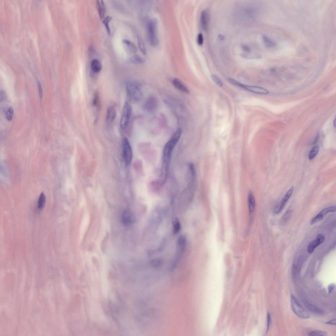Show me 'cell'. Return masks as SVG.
Listing matches in <instances>:
<instances>
[{"label": "cell", "mask_w": 336, "mask_h": 336, "mask_svg": "<svg viewBox=\"0 0 336 336\" xmlns=\"http://www.w3.org/2000/svg\"><path fill=\"white\" fill-rule=\"evenodd\" d=\"M182 129L179 128L174 133L164 147L163 153L162 165L161 174V181L165 182L168 175L172 153L180 138Z\"/></svg>", "instance_id": "cell-1"}, {"label": "cell", "mask_w": 336, "mask_h": 336, "mask_svg": "<svg viewBox=\"0 0 336 336\" xmlns=\"http://www.w3.org/2000/svg\"><path fill=\"white\" fill-rule=\"evenodd\" d=\"M127 96L129 100L132 103H136L141 99L142 93L138 85L132 82L128 83L126 86Z\"/></svg>", "instance_id": "cell-2"}, {"label": "cell", "mask_w": 336, "mask_h": 336, "mask_svg": "<svg viewBox=\"0 0 336 336\" xmlns=\"http://www.w3.org/2000/svg\"><path fill=\"white\" fill-rule=\"evenodd\" d=\"M157 20L155 19H151L147 25V33L149 41L151 45L155 46L158 42L157 34Z\"/></svg>", "instance_id": "cell-3"}, {"label": "cell", "mask_w": 336, "mask_h": 336, "mask_svg": "<svg viewBox=\"0 0 336 336\" xmlns=\"http://www.w3.org/2000/svg\"><path fill=\"white\" fill-rule=\"evenodd\" d=\"M291 306L292 311L297 316L302 319H307L310 317L308 313L300 303L296 297L291 294Z\"/></svg>", "instance_id": "cell-4"}, {"label": "cell", "mask_w": 336, "mask_h": 336, "mask_svg": "<svg viewBox=\"0 0 336 336\" xmlns=\"http://www.w3.org/2000/svg\"><path fill=\"white\" fill-rule=\"evenodd\" d=\"M132 113V107L129 102H126L123 107L120 125L122 129H125L129 124Z\"/></svg>", "instance_id": "cell-5"}, {"label": "cell", "mask_w": 336, "mask_h": 336, "mask_svg": "<svg viewBox=\"0 0 336 336\" xmlns=\"http://www.w3.org/2000/svg\"><path fill=\"white\" fill-rule=\"evenodd\" d=\"M123 157L125 165H129L132 161V152L129 141L125 138L122 141Z\"/></svg>", "instance_id": "cell-6"}, {"label": "cell", "mask_w": 336, "mask_h": 336, "mask_svg": "<svg viewBox=\"0 0 336 336\" xmlns=\"http://www.w3.org/2000/svg\"><path fill=\"white\" fill-rule=\"evenodd\" d=\"M235 85L253 93L261 94H267L269 93L267 90L262 87L246 85L237 81H236Z\"/></svg>", "instance_id": "cell-7"}, {"label": "cell", "mask_w": 336, "mask_h": 336, "mask_svg": "<svg viewBox=\"0 0 336 336\" xmlns=\"http://www.w3.org/2000/svg\"><path fill=\"white\" fill-rule=\"evenodd\" d=\"M294 189V187L292 186L287 192L283 197L282 201L274 207L273 210L274 214H278L280 213L282 211L287 202L290 198L292 193H293Z\"/></svg>", "instance_id": "cell-8"}, {"label": "cell", "mask_w": 336, "mask_h": 336, "mask_svg": "<svg viewBox=\"0 0 336 336\" xmlns=\"http://www.w3.org/2000/svg\"><path fill=\"white\" fill-rule=\"evenodd\" d=\"M186 237L185 235H182L178 238L177 243V255L175 261V265L177 263L179 258L182 255L185 250L186 244Z\"/></svg>", "instance_id": "cell-9"}, {"label": "cell", "mask_w": 336, "mask_h": 336, "mask_svg": "<svg viewBox=\"0 0 336 336\" xmlns=\"http://www.w3.org/2000/svg\"><path fill=\"white\" fill-rule=\"evenodd\" d=\"M157 99L154 96H150L146 100L144 105L145 109L149 112L154 111L158 106Z\"/></svg>", "instance_id": "cell-10"}, {"label": "cell", "mask_w": 336, "mask_h": 336, "mask_svg": "<svg viewBox=\"0 0 336 336\" xmlns=\"http://www.w3.org/2000/svg\"><path fill=\"white\" fill-rule=\"evenodd\" d=\"M325 239V236L322 234H318L316 239L312 241L309 243L307 247V252L309 254L313 253L314 250L318 246L323 242Z\"/></svg>", "instance_id": "cell-11"}, {"label": "cell", "mask_w": 336, "mask_h": 336, "mask_svg": "<svg viewBox=\"0 0 336 336\" xmlns=\"http://www.w3.org/2000/svg\"><path fill=\"white\" fill-rule=\"evenodd\" d=\"M121 220L123 225L126 227L129 226L134 222L135 217L131 212L127 211L123 212Z\"/></svg>", "instance_id": "cell-12"}, {"label": "cell", "mask_w": 336, "mask_h": 336, "mask_svg": "<svg viewBox=\"0 0 336 336\" xmlns=\"http://www.w3.org/2000/svg\"><path fill=\"white\" fill-rule=\"evenodd\" d=\"M248 204L250 214H253L255 211L256 208V202L254 196L252 192H250L248 195Z\"/></svg>", "instance_id": "cell-13"}, {"label": "cell", "mask_w": 336, "mask_h": 336, "mask_svg": "<svg viewBox=\"0 0 336 336\" xmlns=\"http://www.w3.org/2000/svg\"><path fill=\"white\" fill-rule=\"evenodd\" d=\"M173 85L179 90L186 93H189V90L185 85L179 79H174L172 81Z\"/></svg>", "instance_id": "cell-14"}, {"label": "cell", "mask_w": 336, "mask_h": 336, "mask_svg": "<svg viewBox=\"0 0 336 336\" xmlns=\"http://www.w3.org/2000/svg\"><path fill=\"white\" fill-rule=\"evenodd\" d=\"M116 111L115 108L113 106H110L108 108L106 120L107 122L110 123L114 121L116 117Z\"/></svg>", "instance_id": "cell-15"}, {"label": "cell", "mask_w": 336, "mask_h": 336, "mask_svg": "<svg viewBox=\"0 0 336 336\" xmlns=\"http://www.w3.org/2000/svg\"><path fill=\"white\" fill-rule=\"evenodd\" d=\"M96 5L100 18L101 19H103L106 13V5L104 1L102 0L97 1Z\"/></svg>", "instance_id": "cell-16"}, {"label": "cell", "mask_w": 336, "mask_h": 336, "mask_svg": "<svg viewBox=\"0 0 336 336\" xmlns=\"http://www.w3.org/2000/svg\"><path fill=\"white\" fill-rule=\"evenodd\" d=\"M201 22L202 29L205 30H207L208 27L209 17L207 13L205 10L201 13Z\"/></svg>", "instance_id": "cell-17"}, {"label": "cell", "mask_w": 336, "mask_h": 336, "mask_svg": "<svg viewBox=\"0 0 336 336\" xmlns=\"http://www.w3.org/2000/svg\"><path fill=\"white\" fill-rule=\"evenodd\" d=\"M304 304L305 306L309 311L317 314L321 315L324 313V312L316 306L309 303L307 301H304Z\"/></svg>", "instance_id": "cell-18"}, {"label": "cell", "mask_w": 336, "mask_h": 336, "mask_svg": "<svg viewBox=\"0 0 336 336\" xmlns=\"http://www.w3.org/2000/svg\"><path fill=\"white\" fill-rule=\"evenodd\" d=\"M91 68L94 73H97L101 70L102 65L99 60L95 59L91 61Z\"/></svg>", "instance_id": "cell-19"}, {"label": "cell", "mask_w": 336, "mask_h": 336, "mask_svg": "<svg viewBox=\"0 0 336 336\" xmlns=\"http://www.w3.org/2000/svg\"><path fill=\"white\" fill-rule=\"evenodd\" d=\"M180 221L177 218H174L173 222V233L174 235L178 234L181 230Z\"/></svg>", "instance_id": "cell-20"}, {"label": "cell", "mask_w": 336, "mask_h": 336, "mask_svg": "<svg viewBox=\"0 0 336 336\" xmlns=\"http://www.w3.org/2000/svg\"><path fill=\"white\" fill-rule=\"evenodd\" d=\"M123 42L126 45L131 53H134L137 52V48L135 45L130 40L125 39L123 41Z\"/></svg>", "instance_id": "cell-21"}, {"label": "cell", "mask_w": 336, "mask_h": 336, "mask_svg": "<svg viewBox=\"0 0 336 336\" xmlns=\"http://www.w3.org/2000/svg\"><path fill=\"white\" fill-rule=\"evenodd\" d=\"M319 150V145H315L313 147L311 151H310L309 154V158L310 160L313 159L317 155Z\"/></svg>", "instance_id": "cell-22"}, {"label": "cell", "mask_w": 336, "mask_h": 336, "mask_svg": "<svg viewBox=\"0 0 336 336\" xmlns=\"http://www.w3.org/2000/svg\"><path fill=\"white\" fill-rule=\"evenodd\" d=\"M130 60L131 63L137 64H142L145 62V60L139 55H134L131 57Z\"/></svg>", "instance_id": "cell-23"}, {"label": "cell", "mask_w": 336, "mask_h": 336, "mask_svg": "<svg viewBox=\"0 0 336 336\" xmlns=\"http://www.w3.org/2000/svg\"><path fill=\"white\" fill-rule=\"evenodd\" d=\"M46 202V197L44 193L42 192L39 197L38 201V208L42 210L45 207Z\"/></svg>", "instance_id": "cell-24"}, {"label": "cell", "mask_w": 336, "mask_h": 336, "mask_svg": "<svg viewBox=\"0 0 336 336\" xmlns=\"http://www.w3.org/2000/svg\"><path fill=\"white\" fill-rule=\"evenodd\" d=\"M112 17L111 16H107L104 18L103 21H102V23L104 24L107 33L109 35L111 34V30H110L109 25V24L112 20Z\"/></svg>", "instance_id": "cell-25"}, {"label": "cell", "mask_w": 336, "mask_h": 336, "mask_svg": "<svg viewBox=\"0 0 336 336\" xmlns=\"http://www.w3.org/2000/svg\"><path fill=\"white\" fill-rule=\"evenodd\" d=\"M336 209L335 206H330L322 209L319 214L324 217L329 213L335 212Z\"/></svg>", "instance_id": "cell-26"}, {"label": "cell", "mask_w": 336, "mask_h": 336, "mask_svg": "<svg viewBox=\"0 0 336 336\" xmlns=\"http://www.w3.org/2000/svg\"><path fill=\"white\" fill-rule=\"evenodd\" d=\"M138 43V47L143 54L145 55L146 54V49L144 42L142 38L138 36L137 37Z\"/></svg>", "instance_id": "cell-27"}, {"label": "cell", "mask_w": 336, "mask_h": 336, "mask_svg": "<svg viewBox=\"0 0 336 336\" xmlns=\"http://www.w3.org/2000/svg\"><path fill=\"white\" fill-rule=\"evenodd\" d=\"M308 335L312 336H326L328 335L327 333L324 331L321 330H315L312 331L308 333Z\"/></svg>", "instance_id": "cell-28"}, {"label": "cell", "mask_w": 336, "mask_h": 336, "mask_svg": "<svg viewBox=\"0 0 336 336\" xmlns=\"http://www.w3.org/2000/svg\"><path fill=\"white\" fill-rule=\"evenodd\" d=\"M14 110L12 107H9L7 110L6 113V119L8 121H11L14 116Z\"/></svg>", "instance_id": "cell-29"}, {"label": "cell", "mask_w": 336, "mask_h": 336, "mask_svg": "<svg viewBox=\"0 0 336 336\" xmlns=\"http://www.w3.org/2000/svg\"><path fill=\"white\" fill-rule=\"evenodd\" d=\"M292 214V211L291 210H289L286 211L282 217V222L284 223L286 222L291 217Z\"/></svg>", "instance_id": "cell-30"}, {"label": "cell", "mask_w": 336, "mask_h": 336, "mask_svg": "<svg viewBox=\"0 0 336 336\" xmlns=\"http://www.w3.org/2000/svg\"><path fill=\"white\" fill-rule=\"evenodd\" d=\"M323 218L324 217L322 216L321 215H320L319 214H317L316 216L314 217L312 220L311 222V225H313L318 222L321 221L323 219Z\"/></svg>", "instance_id": "cell-31"}, {"label": "cell", "mask_w": 336, "mask_h": 336, "mask_svg": "<svg viewBox=\"0 0 336 336\" xmlns=\"http://www.w3.org/2000/svg\"><path fill=\"white\" fill-rule=\"evenodd\" d=\"M211 78L215 83L220 88H221L223 86V83L220 79L218 77L215 75H212Z\"/></svg>", "instance_id": "cell-32"}, {"label": "cell", "mask_w": 336, "mask_h": 336, "mask_svg": "<svg viewBox=\"0 0 336 336\" xmlns=\"http://www.w3.org/2000/svg\"><path fill=\"white\" fill-rule=\"evenodd\" d=\"M99 102V96L97 92L95 93L92 101V104L94 106H97Z\"/></svg>", "instance_id": "cell-33"}, {"label": "cell", "mask_w": 336, "mask_h": 336, "mask_svg": "<svg viewBox=\"0 0 336 336\" xmlns=\"http://www.w3.org/2000/svg\"><path fill=\"white\" fill-rule=\"evenodd\" d=\"M271 323V318L270 314L269 312L267 314V327H266V333L269 332L270 327Z\"/></svg>", "instance_id": "cell-34"}, {"label": "cell", "mask_w": 336, "mask_h": 336, "mask_svg": "<svg viewBox=\"0 0 336 336\" xmlns=\"http://www.w3.org/2000/svg\"><path fill=\"white\" fill-rule=\"evenodd\" d=\"M204 42V38L203 35L201 33H200L198 35L197 37V42L199 45H202Z\"/></svg>", "instance_id": "cell-35"}, {"label": "cell", "mask_w": 336, "mask_h": 336, "mask_svg": "<svg viewBox=\"0 0 336 336\" xmlns=\"http://www.w3.org/2000/svg\"><path fill=\"white\" fill-rule=\"evenodd\" d=\"M7 95L6 92L4 90L1 91V94H0V101L1 102L5 101Z\"/></svg>", "instance_id": "cell-36"}, {"label": "cell", "mask_w": 336, "mask_h": 336, "mask_svg": "<svg viewBox=\"0 0 336 336\" xmlns=\"http://www.w3.org/2000/svg\"><path fill=\"white\" fill-rule=\"evenodd\" d=\"M38 91H39V95L40 98L42 99L43 97V90L42 85L40 81H38Z\"/></svg>", "instance_id": "cell-37"}, {"label": "cell", "mask_w": 336, "mask_h": 336, "mask_svg": "<svg viewBox=\"0 0 336 336\" xmlns=\"http://www.w3.org/2000/svg\"><path fill=\"white\" fill-rule=\"evenodd\" d=\"M263 40L266 45L268 46H270L272 45L273 42H271L270 39H269V38L266 36H263Z\"/></svg>", "instance_id": "cell-38"}, {"label": "cell", "mask_w": 336, "mask_h": 336, "mask_svg": "<svg viewBox=\"0 0 336 336\" xmlns=\"http://www.w3.org/2000/svg\"><path fill=\"white\" fill-rule=\"evenodd\" d=\"M335 287V285L332 283L329 285L328 286V291L329 293H331L334 290Z\"/></svg>", "instance_id": "cell-39"}, {"label": "cell", "mask_w": 336, "mask_h": 336, "mask_svg": "<svg viewBox=\"0 0 336 336\" xmlns=\"http://www.w3.org/2000/svg\"><path fill=\"white\" fill-rule=\"evenodd\" d=\"M242 48L246 52H250V48L247 45H243L242 46Z\"/></svg>", "instance_id": "cell-40"}, {"label": "cell", "mask_w": 336, "mask_h": 336, "mask_svg": "<svg viewBox=\"0 0 336 336\" xmlns=\"http://www.w3.org/2000/svg\"><path fill=\"white\" fill-rule=\"evenodd\" d=\"M336 320L335 319H333L332 320H330L329 321H328L326 322L325 323L327 324H329V325H336Z\"/></svg>", "instance_id": "cell-41"}, {"label": "cell", "mask_w": 336, "mask_h": 336, "mask_svg": "<svg viewBox=\"0 0 336 336\" xmlns=\"http://www.w3.org/2000/svg\"><path fill=\"white\" fill-rule=\"evenodd\" d=\"M219 39L221 40H224V36H223L222 35H219Z\"/></svg>", "instance_id": "cell-42"}, {"label": "cell", "mask_w": 336, "mask_h": 336, "mask_svg": "<svg viewBox=\"0 0 336 336\" xmlns=\"http://www.w3.org/2000/svg\"><path fill=\"white\" fill-rule=\"evenodd\" d=\"M333 124H334V126H335V125H336V118H335V119H334V121H333Z\"/></svg>", "instance_id": "cell-43"}]
</instances>
